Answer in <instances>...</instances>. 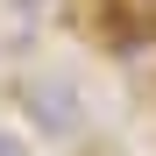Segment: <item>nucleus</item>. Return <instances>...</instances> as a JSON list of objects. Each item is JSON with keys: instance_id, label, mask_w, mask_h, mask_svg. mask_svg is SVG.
I'll return each instance as SVG.
<instances>
[{"instance_id": "2", "label": "nucleus", "mask_w": 156, "mask_h": 156, "mask_svg": "<svg viewBox=\"0 0 156 156\" xmlns=\"http://www.w3.org/2000/svg\"><path fill=\"white\" fill-rule=\"evenodd\" d=\"M0 156H29V149L14 142V128H0Z\"/></svg>"}, {"instance_id": "3", "label": "nucleus", "mask_w": 156, "mask_h": 156, "mask_svg": "<svg viewBox=\"0 0 156 156\" xmlns=\"http://www.w3.org/2000/svg\"><path fill=\"white\" fill-rule=\"evenodd\" d=\"M14 7H21V14H43V7H50V0H14Z\"/></svg>"}, {"instance_id": "1", "label": "nucleus", "mask_w": 156, "mask_h": 156, "mask_svg": "<svg viewBox=\"0 0 156 156\" xmlns=\"http://www.w3.org/2000/svg\"><path fill=\"white\" fill-rule=\"evenodd\" d=\"M14 107L29 114V128H43V135H57V142H71L78 128H85V99H78V85L57 78V71H21L14 78Z\"/></svg>"}]
</instances>
